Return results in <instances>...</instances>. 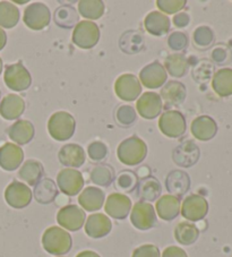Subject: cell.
Masks as SVG:
<instances>
[{
    "mask_svg": "<svg viewBox=\"0 0 232 257\" xmlns=\"http://www.w3.org/2000/svg\"><path fill=\"white\" fill-rule=\"evenodd\" d=\"M58 190L56 184L51 179H41L34 187V198L40 204L51 203L56 198Z\"/></svg>",
    "mask_w": 232,
    "mask_h": 257,
    "instance_id": "cell-31",
    "label": "cell"
},
{
    "mask_svg": "<svg viewBox=\"0 0 232 257\" xmlns=\"http://www.w3.org/2000/svg\"><path fill=\"white\" fill-rule=\"evenodd\" d=\"M7 133L10 139L13 142H15L16 144L25 145L32 141L35 134V130L32 122L25 120V119H21V120H17L15 123H13L8 128Z\"/></svg>",
    "mask_w": 232,
    "mask_h": 257,
    "instance_id": "cell-24",
    "label": "cell"
},
{
    "mask_svg": "<svg viewBox=\"0 0 232 257\" xmlns=\"http://www.w3.org/2000/svg\"><path fill=\"white\" fill-rule=\"evenodd\" d=\"M104 193L97 187H87L78 197V203L84 210L94 212L100 210L104 203Z\"/></svg>",
    "mask_w": 232,
    "mask_h": 257,
    "instance_id": "cell-25",
    "label": "cell"
},
{
    "mask_svg": "<svg viewBox=\"0 0 232 257\" xmlns=\"http://www.w3.org/2000/svg\"><path fill=\"white\" fill-rule=\"evenodd\" d=\"M59 161L61 165L69 168H79L85 162V152L77 144H67L59 151Z\"/></svg>",
    "mask_w": 232,
    "mask_h": 257,
    "instance_id": "cell-23",
    "label": "cell"
},
{
    "mask_svg": "<svg viewBox=\"0 0 232 257\" xmlns=\"http://www.w3.org/2000/svg\"><path fill=\"white\" fill-rule=\"evenodd\" d=\"M136 183V176L131 171L122 172L117 178V186L120 189L126 190V192H132V190L135 188Z\"/></svg>",
    "mask_w": 232,
    "mask_h": 257,
    "instance_id": "cell-41",
    "label": "cell"
},
{
    "mask_svg": "<svg viewBox=\"0 0 232 257\" xmlns=\"http://www.w3.org/2000/svg\"><path fill=\"white\" fill-rule=\"evenodd\" d=\"M158 215L164 221H171L179 215L180 199L173 195H163L155 204Z\"/></svg>",
    "mask_w": 232,
    "mask_h": 257,
    "instance_id": "cell-22",
    "label": "cell"
},
{
    "mask_svg": "<svg viewBox=\"0 0 232 257\" xmlns=\"http://www.w3.org/2000/svg\"><path fill=\"white\" fill-rule=\"evenodd\" d=\"M24 152L19 145L6 143L0 148V167L6 171H14L21 166Z\"/></svg>",
    "mask_w": 232,
    "mask_h": 257,
    "instance_id": "cell-17",
    "label": "cell"
},
{
    "mask_svg": "<svg viewBox=\"0 0 232 257\" xmlns=\"http://www.w3.org/2000/svg\"><path fill=\"white\" fill-rule=\"evenodd\" d=\"M157 5L159 10L166 14H175L186 6L185 0H158Z\"/></svg>",
    "mask_w": 232,
    "mask_h": 257,
    "instance_id": "cell-40",
    "label": "cell"
},
{
    "mask_svg": "<svg viewBox=\"0 0 232 257\" xmlns=\"http://www.w3.org/2000/svg\"><path fill=\"white\" fill-rule=\"evenodd\" d=\"M147 154V146L140 137L133 136L119 144L117 156L120 162L126 166H137L144 160Z\"/></svg>",
    "mask_w": 232,
    "mask_h": 257,
    "instance_id": "cell-1",
    "label": "cell"
},
{
    "mask_svg": "<svg viewBox=\"0 0 232 257\" xmlns=\"http://www.w3.org/2000/svg\"><path fill=\"white\" fill-rule=\"evenodd\" d=\"M59 257H62V256H59Z\"/></svg>",
    "mask_w": 232,
    "mask_h": 257,
    "instance_id": "cell-53",
    "label": "cell"
},
{
    "mask_svg": "<svg viewBox=\"0 0 232 257\" xmlns=\"http://www.w3.org/2000/svg\"><path fill=\"white\" fill-rule=\"evenodd\" d=\"M5 199L14 209H23L32 201V190L23 183L13 181L5 190Z\"/></svg>",
    "mask_w": 232,
    "mask_h": 257,
    "instance_id": "cell-12",
    "label": "cell"
},
{
    "mask_svg": "<svg viewBox=\"0 0 232 257\" xmlns=\"http://www.w3.org/2000/svg\"><path fill=\"white\" fill-rule=\"evenodd\" d=\"M4 79H5L7 87L16 92L28 90L31 83H32V77H31L30 72L24 67L21 61L17 64L7 66Z\"/></svg>",
    "mask_w": 232,
    "mask_h": 257,
    "instance_id": "cell-6",
    "label": "cell"
},
{
    "mask_svg": "<svg viewBox=\"0 0 232 257\" xmlns=\"http://www.w3.org/2000/svg\"><path fill=\"white\" fill-rule=\"evenodd\" d=\"M159 128L163 135L170 139H178L185 134L186 119L184 114L177 110H169L160 117Z\"/></svg>",
    "mask_w": 232,
    "mask_h": 257,
    "instance_id": "cell-5",
    "label": "cell"
},
{
    "mask_svg": "<svg viewBox=\"0 0 232 257\" xmlns=\"http://www.w3.org/2000/svg\"><path fill=\"white\" fill-rule=\"evenodd\" d=\"M212 58L218 65H223L227 63V61H231L232 59V52L230 49L224 48V47H217L214 49L212 52Z\"/></svg>",
    "mask_w": 232,
    "mask_h": 257,
    "instance_id": "cell-44",
    "label": "cell"
},
{
    "mask_svg": "<svg viewBox=\"0 0 232 257\" xmlns=\"http://www.w3.org/2000/svg\"><path fill=\"white\" fill-rule=\"evenodd\" d=\"M78 12L87 20H99L104 13V4L101 0H82L78 4Z\"/></svg>",
    "mask_w": 232,
    "mask_h": 257,
    "instance_id": "cell-37",
    "label": "cell"
},
{
    "mask_svg": "<svg viewBox=\"0 0 232 257\" xmlns=\"http://www.w3.org/2000/svg\"><path fill=\"white\" fill-rule=\"evenodd\" d=\"M163 102L161 96L154 92H145L137 100L136 109L138 113L145 119L157 118L162 111Z\"/></svg>",
    "mask_w": 232,
    "mask_h": 257,
    "instance_id": "cell-14",
    "label": "cell"
},
{
    "mask_svg": "<svg viewBox=\"0 0 232 257\" xmlns=\"http://www.w3.org/2000/svg\"><path fill=\"white\" fill-rule=\"evenodd\" d=\"M133 225L138 230H149L157 223V215L152 204L147 202H138L134 205L131 214Z\"/></svg>",
    "mask_w": 232,
    "mask_h": 257,
    "instance_id": "cell-9",
    "label": "cell"
},
{
    "mask_svg": "<svg viewBox=\"0 0 232 257\" xmlns=\"http://www.w3.org/2000/svg\"><path fill=\"white\" fill-rule=\"evenodd\" d=\"M57 222L69 231H77L85 222V212L77 205H67L58 212Z\"/></svg>",
    "mask_w": 232,
    "mask_h": 257,
    "instance_id": "cell-11",
    "label": "cell"
},
{
    "mask_svg": "<svg viewBox=\"0 0 232 257\" xmlns=\"http://www.w3.org/2000/svg\"><path fill=\"white\" fill-rule=\"evenodd\" d=\"M180 212L185 219L196 222L206 216L208 212V203L200 195L191 194L184 199Z\"/></svg>",
    "mask_w": 232,
    "mask_h": 257,
    "instance_id": "cell-8",
    "label": "cell"
},
{
    "mask_svg": "<svg viewBox=\"0 0 232 257\" xmlns=\"http://www.w3.org/2000/svg\"><path fill=\"white\" fill-rule=\"evenodd\" d=\"M144 26L147 32L152 35L167 34L170 30V19L163 13L152 12L145 17Z\"/></svg>",
    "mask_w": 232,
    "mask_h": 257,
    "instance_id": "cell-26",
    "label": "cell"
},
{
    "mask_svg": "<svg viewBox=\"0 0 232 257\" xmlns=\"http://www.w3.org/2000/svg\"><path fill=\"white\" fill-rule=\"evenodd\" d=\"M167 70L158 61L145 66L141 70L140 79L143 85L147 88H159L167 81Z\"/></svg>",
    "mask_w": 232,
    "mask_h": 257,
    "instance_id": "cell-16",
    "label": "cell"
},
{
    "mask_svg": "<svg viewBox=\"0 0 232 257\" xmlns=\"http://www.w3.org/2000/svg\"><path fill=\"white\" fill-rule=\"evenodd\" d=\"M132 257H160V250L154 245H143L134 250Z\"/></svg>",
    "mask_w": 232,
    "mask_h": 257,
    "instance_id": "cell-45",
    "label": "cell"
},
{
    "mask_svg": "<svg viewBox=\"0 0 232 257\" xmlns=\"http://www.w3.org/2000/svg\"><path fill=\"white\" fill-rule=\"evenodd\" d=\"M88 157H90L93 161H101L108 156V149L106 146L102 143V142H93L88 145Z\"/></svg>",
    "mask_w": 232,
    "mask_h": 257,
    "instance_id": "cell-42",
    "label": "cell"
},
{
    "mask_svg": "<svg viewBox=\"0 0 232 257\" xmlns=\"http://www.w3.org/2000/svg\"><path fill=\"white\" fill-rule=\"evenodd\" d=\"M132 209V201L126 195L120 193L110 194L106 198L104 210L106 214L117 220L127 218Z\"/></svg>",
    "mask_w": 232,
    "mask_h": 257,
    "instance_id": "cell-15",
    "label": "cell"
},
{
    "mask_svg": "<svg viewBox=\"0 0 232 257\" xmlns=\"http://www.w3.org/2000/svg\"><path fill=\"white\" fill-rule=\"evenodd\" d=\"M56 24L62 29H70L78 24V14L73 7L61 6L58 8L53 16Z\"/></svg>",
    "mask_w": 232,
    "mask_h": 257,
    "instance_id": "cell-36",
    "label": "cell"
},
{
    "mask_svg": "<svg viewBox=\"0 0 232 257\" xmlns=\"http://www.w3.org/2000/svg\"><path fill=\"white\" fill-rule=\"evenodd\" d=\"M59 189L68 196H75L84 187V179L81 172L75 169H62L57 176Z\"/></svg>",
    "mask_w": 232,
    "mask_h": 257,
    "instance_id": "cell-13",
    "label": "cell"
},
{
    "mask_svg": "<svg viewBox=\"0 0 232 257\" xmlns=\"http://www.w3.org/2000/svg\"><path fill=\"white\" fill-rule=\"evenodd\" d=\"M173 23L178 28H184L189 23V17L187 14H178L173 17Z\"/></svg>",
    "mask_w": 232,
    "mask_h": 257,
    "instance_id": "cell-48",
    "label": "cell"
},
{
    "mask_svg": "<svg viewBox=\"0 0 232 257\" xmlns=\"http://www.w3.org/2000/svg\"><path fill=\"white\" fill-rule=\"evenodd\" d=\"M190 187L189 176L184 171L176 170L169 174L167 178V189L173 196H181L188 192Z\"/></svg>",
    "mask_w": 232,
    "mask_h": 257,
    "instance_id": "cell-29",
    "label": "cell"
},
{
    "mask_svg": "<svg viewBox=\"0 0 232 257\" xmlns=\"http://www.w3.org/2000/svg\"><path fill=\"white\" fill-rule=\"evenodd\" d=\"M190 132L196 140L207 142L216 135L217 125L213 118L208 116H199L191 122Z\"/></svg>",
    "mask_w": 232,
    "mask_h": 257,
    "instance_id": "cell-19",
    "label": "cell"
},
{
    "mask_svg": "<svg viewBox=\"0 0 232 257\" xmlns=\"http://www.w3.org/2000/svg\"><path fill=\"white\" fill-rule=\"evenodd\" d=\"M163 67H166V70L173 77H181L188 72V61L186 57L180 54L170 55L166 59V64Z\"/></svg>",
    "mask_w": 232,
    "mask_h": 257,
    "instance_id": "cell-35",
    "label": "cell"
},
{
    "mask_svg": "<svg viewBox=\"0 0 232 257\" xmlns=\"http://www.w3.org/2000/svg\"><path fill=\"white\" fill-rule=\"evenodd\" d=\"M6 42H7V35L5 33V31L0 28V50H3V49L5 48Z\"/></svg>",
    "mask_w": 232,
    "mask_h": 257,
    "instance_id": "cell-49",
    "label": "cell"
},
{
    "mask_svg": "<svg viewBox=\"0 0 232 257\" xmlns=\"http://www.w3.org/2000/svg\"><path fill=\"white\" fill-rule=\"evenodd\" d=\"M24 23L31 30L40 31L50 24L51 13L42 3H33L24 12Z\"/></svg>",
    "mask_w": 232,
    "mask_h": 257,
    "instance_id": "cell-7",
    "label": "cell"
},
{
    "mask_svg": "<svg viewBox=\"0 0 232 257\" xmlns=\"http://www.w3.org/2000/svg\"><path fill=\"white\" fill-rule=\"evenodd\" d=\"M100 40V30L97 25L90 21H81L75 26L73 42L82 49H91Z\"/></svg>",
    "mask_w": 232,
    "mask_h": 257,
    "instance_id": "cell-4",
    "label": "cell"
},
{
    "mask_svg": "<svg viewBox=\"0 0 232 257\" xmlns=\"http://www.w3.org/2000/svg\"><path fill=\"white\" fill-rule=\"evenodd\" d=\"M73 240L66 230L59 227H50L42 236V246L49 254L64 255L70 250Z\"/></svg>",
    "mask_w": 232,
    "mask_h": 257,
    "instance_id": "cell-2",
    "label": "cell"
},
{
    "mask_svg": "<svg viewBox=\"0 0 232 257\" xmlns=\"http://www.w3.org/2000/svg\"><path fill=\"white\" fill-rule=\"evenodd\" d=\"M194 39L197 46L202 48H206L212 44L214 40V34L211 29L206 28V26H202V28H198L195 31Z\"/></svg>",
    "mask_w": 232,
    "mask_h": 257,
    "instance_id": "cell-39",
    "label": "cell"
},
{
    "mask_svg": "<svg viewBox=\"0 0 232 257\" xmlns=\"http://www.w3.org/2000/svg\"><path fill=\"white\" fill-rule=\"evenodd\" d=\"M173 161L180 167L194 166L199 159V149L193 141H186L173 151Z\"/></svg>",
    "mask_w": 232,
    "mask_h": 257,
    "instance_id": "cell-18",
    "label": "cell"
},
{
    "mask_svg": "<svg viewBox=\"0 0 232 257\" xmlns=\"http://www.w3.org/2000/svg\"><path fill=\"white\" fill-rule=\"evenodd\" d=\"M0 94H2V92H0Z\"/></svg>",
    "mask_w": 232,
    "mask_h": 257,
    "instance_id": "cell-52",
    "label": "cell"
},
{
    "mask_svg": "<svg viewBox=\"0 0 232 257\" xmlns=\"http://www.w3.org/2000/svg\"><path fill=\"white\" fill-rule=\"evenodd\" d=\"M76 122L74 117L66 111L53 113L48 121L49 134L53 140L64 142L74 135Z\"/></svg>",
    "mask_w": 232,
    "mask_h": 257,
    "instance_id": "cell-3",
    "label": "cell"
},
{
    "mask_svg": "<svg viewBox=\"0 0 232 257\" xmlns=\"http://www.w3.org/2000/svg\"><path fill=\"white\" fill-rule=\"evenodd\" d=\"M187 95L186 87L184 84L179 82L171 81L166 84V86L162 88L161 91V99L166 102L167 105H177L181 104L185 101Z\"/></svg>",
    "mask_w": 232,
    "mask_h": 257,
    "instance_id": "cell-27",
    "label": "cell"
},
{
    "mask_svg": "<svg viewBox=\"0 0 232 257\" xmlns=\"http://www.w3.org/2000/svg\"><path fill=\"white\" fill-rule=\"evenodd\" d=\"M20 21V11L14 4L0 2V26L4 29H12Z\"/></svg>",
    "mask_w": 232,
    "mask_h": 257,
    "instance_id": "cell-34",
    "label": "cell"
},
{
    "mask_svg": "<svg viewBox=\"0 0 232 257\" xmlns=\"http://www.w3.org/2000/svg\"><path fill=\"white\" fill-rule=\"evenodd\" d=\"M25 110V101L17 94H8L0 103V114L6 120H15L23 114Z\"/></svg>",
    "mask_w": 232,
    "mask_h": 257,
    "instance_id": "cell-20",
    "label": "cell"
},
{
    "mask_svg": "<svg viewBox=\"0 0 232 257\" xmlns=\"http://www.w3.org/2000/svg\"><path fill=\"white\" fill-rule=\"evenodd\" d=\"M161 194V185L154 177H147L143 179L137 187V195L144 201L152 202Z\"/></svg>",
    "mask_w": 232,
    "mask_h": 257,
    "instance_id": "cell-32",
    "label": "cell"
},
{
    "mask_svg": "<svg viewBox=\"0 0 232 257\" xmlns=\"http://www.w3.org/2000/svg\"><path fill=\"white\" fill-rule=\"evenodd\" d=\"M113 178V171L108 166L95 167L91 172V180L97 186H109Z\"/></svg>",
    "mask_w": 232,
    "mask_h": 257,
    "instance_id": "cell-38",
    "label": "cell"
},
{
    "mask_svg": "<svg viewBox=\"0 0 232 257\" xmlns=\"http://www.w3.org/2000/svg\"><path fill=\"white\" fill-rule=\"evenodd\" d=\"M2 72H3V60L0 58V74H2Z\"/></svg>",
    "mask_w": 232,
    "mask_h": 257,
    "instance_id": "cell-51",
    "label": "cell"
},
{
    "mask_svg": "<svg viewBox=\"0 0 232 257\" xmlns=\"http://www.w3.org/2000/svg\"><path fill=\"white\" fill-rule=\"evenodd\" d=\"M114 92L119 99L124 101H134L140 96L142 92L141 83L133 74H124L117 78L114 83Z\"/></svg>",
    "mask_w": 232,
    "mask_h": 257,
    "instance_id": "cell-10",
    "label": "cell"
},
{
    "mask_svg": "<svg viewBox=\"0 0 232 257\" xmlns=\"http://www.w3.org/2000/svg\"><path fill=\"white\" fill-rule=\"evenodd\" d=\"M117 119L122 125H131L136 119L135 110H134V108L129 107V105L120 107L117 111Z\"/></svg>",
    "mask_w": 232,
    "mask_h": 257,
    "instance_id": "cell-43",
    "label": "cell"
},
{
    "mask_svg": "<svg viewBox=\"0 0 232 257\" xmlns=\"http://www.w3.org/2000/svg\"><path fill=\"white\" fill-rule=\"evenodd\" d=\"M199 236V230L194 223L180 222L175 229L176 240L181 245L188 246L194 243Z\"/></svg>",
    "mask_w": 232,
    "mask_h": 257,
    "instance_id": "cell-33",
    "label": "cell"
},
{
    "mask_svg": "<svg viewBox=\"0 0 232 257\" xmlns=\"http://www.w3.org/2000/svg\"><path fill=\"white\" fill-rule=\"evenodd\" d=\"M19 176L30 186H35L43 176V166L37 160H28L20 169Z\"/></svg>",
    "mask_w": 232,
    "mask_h": 257,
    "instance_id": "cell-30",
    "label": "cell"
},
{
    "mask_svg": "<svg viewBox=\"0 0 232 257\" xmlns=\"http://www.w3.org/2000/svg\"><path fill=\"white\" fill-rule=\"evenodd\" d=\"M162 257H188L186 251L177 246L167 247L162 252Z\"/></svg>",
    "mask_w": 232,
    "mask_h": 257,
    "instance_id": "cell-47",
    "label": "cell"
},
{
    "mask_svg": "<svg viewBox=\"0 0 232 257\" xmlns=\"http://www.w3.org/2000/svg\"><path fill=\"white\" fill-rule=\"evenodd\" d=\"M112 228L110 219L105 214L96 213L88 216L85 223V232L91 238H102L108 234Z\"/></svg>",
    "mask_w": 232,
    "mask_h": 257,
    "instance_id": "cell-21",
    "label": "cell"
},
{
    "mask_svg": "<svg viewBox=\"0 0 232 257\" xmlns=\"http://www.w3.org/2000/svg\"><path fill=\"white\" fill-rule=\"evenodd\" d=\"M187 42H188L187 37L184 33L180 32L173 33L171 37L169 38V47L173 49V50H182V49L186 48Z\"/></svg>",
    "mask_w": 232,
    "mask_h": 257,
    "instance_id": "cell-46",
    "label": "cell"
},
{
    "mask_svg": "<svg viewBox=\"0 0 232 257\" xmlns=\"http://www.w3.org/2000/svg\"><path fill=\"white\" fill-rule=\"evenodd\" d=\"M213 91L218 96L227 97L232 95V68H221L212 78Z\"/></svg>",
    "mask_w": 232,
    "mask_h": 257,
    "instance_id": "cell-28",
    "label": "cell"
},
{
    "mask_svg": "<svg viewBox=\"0 0 232 257\" xmlns=\"http://www.w3.org/2000/svg\"><path fill=\"white\" fill-rule=\"evenodd\" d=\"M76 257H100V255L96 254L95 251H92V250H84L82 252H79V254Z\"/></svg>",
    "mask_w": 232,
    "mask_h": 257,
    "instance_id": "cell-50",
    "label": "cell"
}]
</instances>
